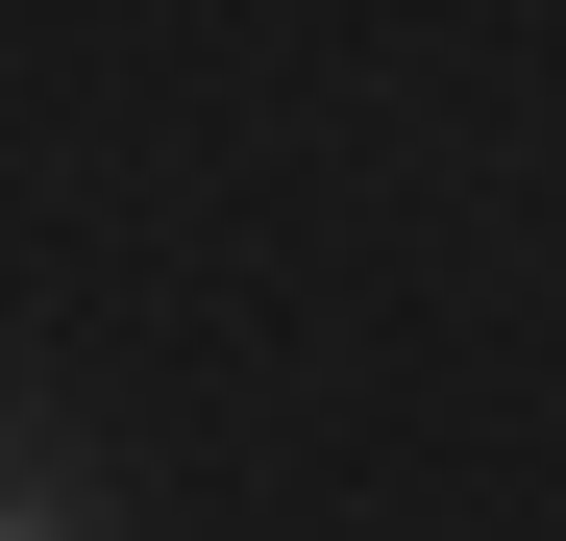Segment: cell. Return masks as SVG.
Returning a JSON list of instances; mask_svg holds the SVG:
<instances>
[{
  "mask_svg": "<svg viewBox=\"0 0 566 541\" xmlns=\"http://www.w3.org/2000/svg\"><path fill=\"white\" fill-rule=\"evenodd\" d=\"M0 541H74V517H25V492H0Z\"/></svg>",
  "mask_w": 566,
  "mask_h": 541,
  "instance_id": "cell-1",
  "label": "cell"
}]
</instances>
